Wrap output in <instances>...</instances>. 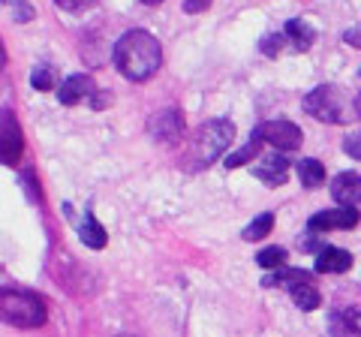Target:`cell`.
Masks as SVG:
<instances>
[{
  "mask_svg": "<svg viewBox=\"0 0 361 337\" xmlns=\"http://www.w3.org/2000/svg\"><path fill=\"white\" fill-rule=\"evenodd\" d=\"M232 139H235V123L223 121V118L202 123V127L196 130L193 142H190L187 154H184V166L190 168V172L208 168L226 148H229Z\"/></svg>",
  "mask_w": 361,
  "mask_h": 337,
  "instance_id": "2",
  "label": "cell"
},
{
  "mask_svg": "<svg viewBox=\"0 0 361 337\" xmlns=\"http://www.w3.org/2000/svg\"><path fill=\"white\" fill-rule=\"evenodd\" d=\"M271 229H274V214H268V211H265V214H259V217L250 223V226L241 232V238H244V241H262Z\"/></svg>",
  "mask_w": 361,
  "mask_h": 337,
  "instance_id": "19",
  "label": "cell"
},
{
  "mask_svg": "<svg viewBox=\"0 0 361 337\" xmlns=\"http://www.w3.org/2000/svg\"><path fill=\"white\" fill-rule=\"evenodd\" d=\"M253 175L268 187H280V184H286V178H289V160L283 154L274 151V154L262 157V160L253 166Z\"/></svg>",
  "mask_w": 361,
  "mask_h": 337,
  "instance_id": "9",
  "label": "cell"
},
{
  "mask_svg": "<svg viewBox=\"0 0 361 337\" xmlns=\"http://www.w3.org/2000/svg\"><path fill=\"white\" fill-rule=\"evenodd\" d=\"M361 214L353 205H341L334 211H319L307 220V229L310 232H331V229H355L358 226Z\"/></svg>",
  "mask_w": 361,
  "mask_h": 337,
  "instance_id": "7",
  "label": "cell"
},
{
  "mask_svg": "<svg viewBox=\"0 0 361 337\" xmlns=\"http://www.w3.org/2000/svg\"><path fill=\"white\" fill-rule=\"evenodd\" d=\"M4 4H13L16 6V4H25V0H4Z\"/></svg>",
  "mask_w": 361,
  "mask_h": 337,
  "instance_id": "30",
  "label": "cell"
},
{
  "mask_svg": "<svg viewBox=\"0 0 361 337\" xmlns=\"http://www.w3.org/2000/svg\"><path fill=\"white\" fill-rule=\"evenodd\" d=\"M331 334L334 337H361V310H334L331 313Z\"/></svg>",
  "mask_w": 361,
  "mask_h": 337,
  "instance_id": "13",
  "label": "cell"
},
{
  "mask_svg": "<svg viewBox=\"0 0 361 337\" xmlns=\"http://www.w3.org/2000/svg\"><path fill=\"white\" fill-rule=\"evenodd\" d=\"M304 111L325 123H346V99L341 94V87H334V85L313 87L304 97Z\"/></svg>",
  "mask_w": 361,
  "mask_h": 337,
  "instance_id": "4",
  "label": "cell"
},
{
  "mask_svg": "<svg viewBox=\"0 0 361 337\" xmlns=\"http://www.w3.org/2000/svg\"><path fill=\"white\" fill-rule=\"evenodd\" d=\"M283 46H286V33H268V37H262V42H259L265 58H280Z\"/></svg>",
  "mask_w": 361,
  "mask_h": 337,
  "instance_id": "21",
  "label": "cell"
},
{
  "mask_svg": "<svg viewBox=\"0 0 361 337\" xmlns=\"http://www.w3.org/2000/svg\"><path fill=\"white\" fill-rule=\"evenodd\" d=\"M346 42H353V46H361V33H358V30H353V33L346 30Z\"/></svg>",
  "mask_w": 361,
  "mask_h": 337,
  "instance_id": "26",
  "label": "cell"
},
{
  "mask_svg": "<svg viewBox=\"0 0 361 337\" xmlns=\"http://www.w3.org/2000/svg\"><path fill=\"white\" fill-rule=\"evenodd\" d=\"M349 268H353V253L341 247H322L316 256V274H343Z\"/></svg>",
  "mask_w": 361,
  "mask_h": 337,
  "instance_id": "12",
  "label": "cell"
},
{
  "mask_svg": "<svg viewBox=\"0 0 361 337\" xmlns=\"http://www.w3.org/2000/svg\"><path fill=\"white\" fill-rule=\"evenodd\" d=\"M289 295H292V301H295V307H301V310H316L322 305L319 289H316L310 280H298V283H292Z\"/></svg>",
  "mask_w": 361,
  "mask_h": 337,
  "instance_id": "14",
  "label": "cell"
},
{
  "mask_svg": "<svg viewBox=\"0 0 361 337\" xmlns=\"http://www.w3.org/2000/svg\"><path fill=\"white\" fill-rule=\"evenodd\" d=\"M331 199L337 205H361V175L343 172L331 181Z\"/></svg>",
  "mask_w": 361,
  "mask_h": 337,
  "instance_id": "10",
  "label": "cell"
},
{
  "mask_svg": "<svg viewBox=\"0 0 361 337\" xmlns=\"http://www.w3.org/2000/svg\"><path fill=\"white\" fill-rule=\"evenodd\" d=\"M259 148H262V142H259L256 136H250V142H247L241 151H235V154L226 157V168H238V166H247V163H250L253 157L259 154Z\"/></svg>",
  "mask_w": 361,
  "mask_h": 337,
  "instance_id": "20",
  "label": "cell"
},
{
  "mask_svg": "<svg viewBox=\"0 0 361 337\" xmlns=\"http://www.w3.org/2000/svg\"><path fill=\"white\" fill-rule=\"evenodd\" d=\"M142 4H148V6H157V4H163V0H142Z\"/></svg>",
  "mask_w": 361,
  "mask_h": 337,
  "instance_id": "29",
  "label": "cell"
},
{
  "mask_svg": "<svg viewBox=\"0 0 361 337\" xmlns=\"http://www.w3.org/2000/svg\"><path fill=\"white\" fill-rule=\"evenodd\" d=\"M253 136L259 142H265V145H274L277 151H295V148H301V142H304L301 130L286 118H274V121L259 123V127L253 130Z\"/></svg>",
  "mask_w": 361,
  "mask_h": 337,
  "instance_id": "5",
  "label": "cell"
},
{
  "mask_svg": "<svg viewBox=\"0 0 361 337\" xmlns=\"http://www.w3.org/2000/svg\"><path fill=\"white\" fill-rule=\"evenodd\" d=\"M208 6H211V0H187V4H184V13L196 16V13H202V9H208Z\"/></svg>",
  "mask_w": 361,
  "mask_h": 337,
  "instance_id": "25",
  "label": "cell"
},
{
  "mask_svg": "<svg viewBox=\"0 0 361 337\" xmlns=\"http://www.w3.org/2000/svg\"><path fill=\"white\" fill-rule=\"evenodd\" d=\"M61 9H70V13H78V9H87L94 6V0H54Z\"/></svg>",
  "mask_w": 361,
  "mask_h": 337,
  "instance_id": "24",
  "label": "cell"
},
{
  "mask_svg": "<svg viewBox=\"0 0 361 337\" xmlns=\"http://www.w3.org/2000/svg\"><path fill=\"white\" fill-rule=\"evenodd\" d=\"M0 322L13 329H39L45 322V301L27 289H0Z\"/></svg>",
  "mask_w": 361,
  "mask_h": 337,
  "instance_id": "3",
  "label": "cell"
},
{
  "mask_svg": "<svg viewBox=\"0 0 361 337\" xmlns=\"http://www.w3.org/2000/svg\"><path fill=\"white\" fill-rule=\"evenodd\" d=\"M148 133L157 142H178L184 133V115L178 109H163L148 121Z\"/></svg>",
  "mask_w": 361,
  "mask_h": 337,
  "instance_id": "8",
  "label": "cell"
},
{
  "mask_svg": "<svg viewBox=\"0 0 361 337\" xmlns=\"http://www.w3.org/2000/svg\"><path fill=\"white\" fill-rule=\"evenodd\" d=\"M298 181L304 184V187H319V184H325V166L319 163V160H313V157H310V160H301L298 166Z\"/></svg>",
  "mask_w": 361,
  "mask_h": 337,
  "instance_id": "17",
  "label": "cell"
},
{
  "mask_svg": "<svg viewBox=\"0 0 361 337\" xmlns=\"http://www.w3.org/2000/svg\"><path fill=\"white\" fill-rule=\"evenodd\" d=\"M30 85L37 87V91H51L54 87V73L49 70V66H37L30 75Z\"/></svg>",
  "mask_w": 361,
  "mask_h": 337,
  "instance_id": "22",
  "label": "cell"
},
{
  "mask_svg": "<svg viewBox=\"0 0 361 337\" xmlns=\"http://www.w3.org/2000/svg\"><path fill=\"white\" fill-rule=\"evenodd\" d=\"M21 151H25V136H21V127L16 115L9 109L0 111V163L4 166H16L21 160Z\"/></svg>",
  "mask_w": 361,
  "mask_h": 337,
  "instance_id": "6",
  "label": "cell"
},
{
  "mask_svg": "<svg viewBox=\"0 0 361 337\" xmlns=\"http://www.w3.org/2000/svg\"><path fill=\"white\" fill-rule=\"evenodd\" d=\"M78 235H82V241L90 247V250H103L106 247V229L97 223V217L90 214H85V220H82V226H78Z\"/></svg>",
  "mask_w": 361,
  "mask_h": 337,
  "instance_id": "16",
  "label": "cell"
},
{
  "mask_svg": "<svg viewBox=\"0 0 361 337\" xmlns=\"http://www.w3.org/2000/svg\"><path fill=\"white\" fill-rule=\"evenodd\" d=\"M6 66V49H4V42H0V70Z\"/></svg>",
  "mask_w": 361,
  "mask_h": 337,
  "instance_id": "27",
  "label": "cell"
},
{
  "mask_svg": "<svg viewBox=\"0 0 361 337\" xmlns=\"http://www.w3.org/2000/svg\"><path fill=\"white\" fill-rule=\"evenodd\" d=\"M355 115H358V118H361V94H358V97H355Z\"/></svg>",
  "mask_w": 361,
  "mask_h": 337,
  "instance_id": "28",
  "label": "cell"
},
{
  "mask_svg": "<svg viewBox=\"0 0 361 337\" xmlns=\"http://www.w3.org/2000/svg\"><path fill=\"white\" fill-rule=\"evenodd\" d=\"M343 151L353 157V160H361V133H349L343 139Z\"/></svg>",
  "mask_w": 361,
  "mask_h": 337,
  "instance_id": "23",
  "label": "cell"
},
{
  "mask_svg": "<svg viewBox=\"0 0 361 337\" xmlns=\"http://www.w3.org/2000/svg\"><path fill=\"white\" fill-rule=\"evenodd\" d=\"M286 39L295 46V51H307L313 42H316V30L307 25V21H301V18H292L289 25H286Z\"/></svg>",
  "mask_w": 361,
  "mask_h": 337,
  "instance_id": "15",
  "label": "cell"
},
{
  "mask_svg": "<svg viewBox=\"0 0 361 337\" xmlns=\"http://www.w3.org/2000/svg\"><path fill=\"white\" fill-rule=\"evenodd\" d=\"M286 259H289V253L283 247H265V250H259L256 265H262L265 271H277V268H286Z\"/></svg>",
  "mask_w": 361,
  "mask_h": 337,
  "instance_id": "18",
  "label": "cell"
},
{
  "mask_svg": "<svg viewBox=\"0 0 361 337\" xmlns=\"http://www.w3.org/2000/svg\"><path fill=\"white\" fill-rule=\"evenodd\" d=\"M118 337H135V334H118Z\"/></svg>",
  "mask_w": 361,
  "mask_h": 337,
  "instance_id": "31",
  "label": "cell"
},
{
  "mask_svg": "<svg viewBox=\"0 0 361 337\" xmlns=\"http://www.w3.org/2000/svg\"><path fill=\"white\" fill-rule=\"evenodd\" d=\"M94 94H97L94 91V82H90V75H85V73L70 75L58 87V99H61L63 106H75V103H82L85 97H94Z\"/></svg>",
  "mask_w": 361,
  "mask_h": 337,
  "instance_id": "11",
  "label": "cell"
},
{
  "mask_svg": "<svg viewBox=\"0 0 361 337\" xmlns=\"http://www.w3.org/2000/svg\"><path fill=\"white\" fill-rule=\"evenodd\" d=\"M163 49L154 33L148 30H130L123 33L115 46V66L123 78L130 82H148V78L160 70Z\"/></svg>",
  "mask_w": 361,
  "mask_h": 337,
  "instance_id": "1",
  "label": "cell"
}]
</instances>
